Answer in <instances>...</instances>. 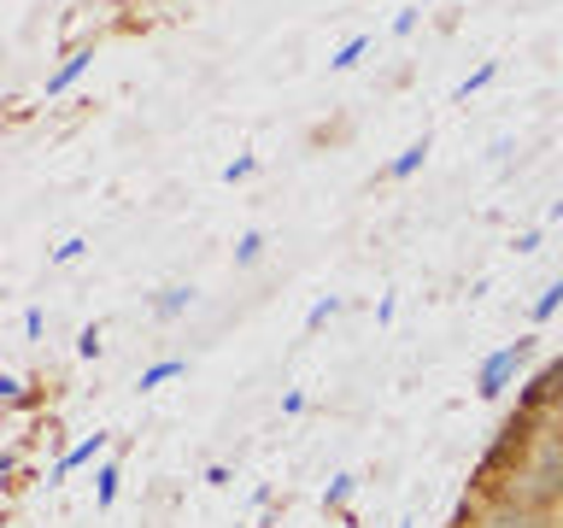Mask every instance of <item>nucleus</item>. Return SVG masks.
Listing matches in <instances>:
<instances>
[{
    "instance_id": "nucleus-13",
    "label": "nucleus",
    "mask_w": 563,
    "mask_h": 528,
    "mask_svg": "<svg viewBox=\"0 0 563 528\" xmlns=\"http://www.w3.org/2000/svg\"><path fill=\"white\" fill-rule=\"evenodd\" d=\"M558 311H563V276H558V282H545V294L534 299V323H552Z\"/></svg>"
},
{
    "instance_id": "nucleus-21",
    "label": "nucleus",
    "mask_w": 563,
    "mask_h": 528,
    "mask_svg": "<svg viewBox=\"0 0 563 528\" xmlns=\"http://www.w3.org/2000/svg\"><path fill=\"white\" fill-rule=\"evenodd\" d=\"M417 18H422V0H417V7H399V12H394V35H411Z\"/></svg>"
},
{
    "instance_id": "nucleus-4",
    "label": "nucleus",
    "mask_w": 563,
    "mask_h": 528,
    "mask_svg": "<svg viewBox=\"0 0 563 528\" xmlns=\"http://www.w3.org/2000/svg\"><path fill=\"white\" fill-rule=\"evenodd\" d=\"M545 405H563V359H552L540 376H528L522 394H517V411H522V417H540Z\"/></svg>"
},
{
    "instance_id": "nucleus-2",
    "label": "nucleus",
    "mask_w": 563,
    "mask_h": 528,
    "mask_svg": "<svg viewBox=\"0 0 563 528\" xmlns=\"http://www.w3.org/2000/svg\"><path fill=\"white\" fill-rule=\"evenodd\" d=\"M464 528H558V510H534V505L505 499V493H482V499H470Z\"/></svg>"
},
{
    "instance_id": "nucleus-11",
    "label": "nucleus",
    "mask_w": 563,
    "mask_h": 528,
    "mask_svg": "<svg viewBox=\"0 0 563 528\" xmlns=\"http://www.w3.org/2000/svg\"><path fill=\"white\" fill-rule=\"evenodd\" d=\"M188 306H194V288H158L153 294V311L158 317H183Z\"/></svg>"
},
{
    "instance_id": "nucleus-26",
    "label": "nucleus",
    "mask_w": 563,
    "mask_h": 528,
    "mask_svg": "<svg viewBox=\"0 0 563 528\" xmlns=\"http://www.w3.org/2000/svg\"><path fill=\"white\" fill-rule=\"evenodd\" d=\"M394 311H399V299H394V294H382V306H376V323H394Z\"/></svg>"
},
{
    "instance_id": "nucleus-12",
    "label": "nucleus",
    "mask_w": 563,
    "mask_h": 528,
    "mask_svg": "<svg viewBox=\"0 0 563 528\" xmlns=\"http://www.w3.org/2000/svg\"><path fill=\"white\" fill-rule=\"evenodd\" d=\"M352 487H358V475L341 470V475H329V487H323V510H341L352 499Z\"/></svg>"
},
{
    "instance_id": "nucleus-10",
    "label": "nucleus",
    "mask_w": 563,
    "mask_h": 528,
    "mask_svg": "<svg viewBox=\"0 0 563 528\" xmlns=\"http://www.w3.org/2000/svg\"><path fill=\"white\" fill-rule=\"evenodd\" d=\"M493 77H499V59H482V65H475L470 77H464V82L452 88V100H470V95H482V88H487Z\"/></svg>"
},
{
    "instance_id": "nucleus-7",
    "label": "nucleus",
    "mask_w": 563,
    "mask_h": 528,
    "mask_svg": "<svg viewBox=\"0 0 563 528\" xmlns=\"http://www.w3.org/2000/svg\"><path fill=\"white\" fill-rule=\"evenodd\" d=\"M88 65H95V47H77V53H65V59H59V70L47 77V100H59L65 88H77V77H82Z\"/></svg>"
},
{
    "instance_id": "nucleus-16",
    "label": "nucleus",
    "mask_w": 563,
    "mask_h": 528,
    "mask_svg": "<svg viewBox=\"0 0 563 528\" xmlns=\"http://www.w3.org/2000/svg\"><path fill=\"white\" fill-rule=\"evenodd\" d=\"M258 253H264V229H246V235L235 241V264L246 271V264H258Z\"/></svg>"
},
{
    "instance_id": "nucleus-6",
    "label": "nucleus",
    "mask_w": 563,
    "mask_h": 528,
    "mask_svg": "<svg viewBox=\"0 0 563 528\" xmlns=\"http://www.w3.org/2000/svg\"><path fill=\"white\" fill-rule=\"evenodd\" d=\"M429 153H434V135L422 130V135H417L399 158H387V183H411V176H417L422 165H429Z\"/></svg>"
},
{
    "instance_id": "nucleus-5",
    "label": "nucleus",
    "mask_w": 563,
    "mask_h": 528,
    "mask_svg": "<svg viewBox=\"0 0 563 528\" xmlns=\"http://www.w3.org/2000/svg\"><path fill=\"white\" fill-rule=\"evenodd\" d=\"M106 447H112V435H100V429H95L88 440H77V447H70V452H59V464L47 470V487H59L70 470H82V464H95V458H106Z\"/></svg>"
},
{
    "instance_id": "nucleus-22",
    "label": "nucleus",
    "mask_w": 563,
    "mask_h": 528,
    "mask_svg": "<svg viewBox=\"0 0 563 528\" xmlns=\"http://www.w3.org/2000/svg\"><path fill=\"white\" fill-rule=\"evenodd\" d=\"M540 241H545V223H540V229H522L510 246H517V253H540Z\"/></svg>"
},
{
    "instance_id": "nucleus-19",
    "label": "nucleus",
    "mask_w": 563,
    "mask_h": 528,
    "mask_svg": "<svg viewBox=\"0 0 563 528\" xmlns=\"http://www.w3.org/2000/svg\"><path fill=\"white\" fill-rule=\"evenodd\" d=\"M0 399L24 411V405H30V387H24V376H0Z\"/></svg>"
},
{
    "instance_id": "nucleus-8",
    "label": "nucleus",
    "mask_w": 563,
    "mask_h": 528,
    "mask_svg": "<svg viewBox=\"0 0 563 528\" xmlns=\"http://www.w3.org/2000/svg\"><path fill=\"white\" fill-rule=\"evenodd\" d=\"M118 482H123V475H118V458H100V464H95V505H100V510L118 505Z\"/></svg>"
},
{
    "instance_id": "nucleus-18",
    "label": "nucleus",
    "mask_w": 563,
    "mask_h": 528,
    "mask_svg": "<svg viewBox=\"0 0 563 528\" xmlns=\"http://www.w3.org/2000/svg\"><path fill=\"white\" fill-rule=\"evenodd\" d=\"M253 170H258V158H253V153H241V158H229V165H223V183L235 188V183H246Z\"/></svg>"
},
{
    "instance_id": "nucleus-24",
    "label": "nucleus",
    "mask_w": 563,
    "mask_h": 528,
    "mask_svg": "<svg viewBox=\"0 0 563 528\" xmlns=\"http://www.w3.org/2000/svg\"><path fill=\"white\" fill-rule=\"evenodd\" d=\"M299 411H306V394H299V387H294V394H282V417H299Z\"/></svg>"
},
{
    "instance_id": "nucleus-3",
    "label": "nucleus",
    "mask_w": 563,
    "mask_h": 528,
    "mask_svg": "<svg viewBox=\"0 0 563 528\" xmlns=\"http://www.w3.org/2000/svg\"><path fill=\"white\" fill-rule=\"evenodd\" d=\"M534 341H540V334H517V341H505L499 352H487L482 370H475V394H482V399H499L505 387L517 382V370L534 359Z\"/></svg>"
},
{
    "instance_id": "nucleus-17",
    "label": "nucleus",
    "mask_w": 563,
    "mask_h": 528,
    "mask_svg": "<svg viewBox=\"0 0 563 528\" xmlns=\"http://www.w3.org/2000/svg\"><path fill=\"white\" fill-rule=\"evenodd\" d=\"M106 352V329L100 323H82V334H77V359H100Z\"/></svg>"
},
{
    "instance_id": "nucleus-1",
    "label": "nucleus",
    "mask_w": 563,
    "mask_h": 528,
    "mask_svg": "<svg viewBox=\"0 0 563 528\" xmlns=\"http://www.w3.org/2000/svg\"><path fill=\"white\" fill-rule=\"evenodd\" d=\"M487 493H505V499L534 505V510H558V505H563V429H552V422H534V435H528L522 458H517V464H510Z\"/></svg>"
},
{
    "instance_id": "nucleus-9",
    "label": "nucleus",
    "mask_w": 563,
    "mask_h": 528,
    "mask_svg": "<svg viewBox=\"0 0 563 528\" xmlns=\"http://www.w3.org/2000/svg\"><path fill=\"white\" fill-rule=\"evenodd\" d=\"M176 376H188V359H158V364H147L141 370V394H153V387H165V382H176Z\"/></svg>"
},
{
    "instance_id": "nucleus-20",
    "label": "nucleus",
    "mask_w": 563,
    "mask_h": 528,
    "mask_svg": "<svg viewBox=\"0 0 563 528\" xmlns=\"http://www.w3.org/2000/svg\"><path fill=\"white\" fill-rule=\"evenodd\" d=\"M88 253V241L82 235H70V241H59V246H53V264H77Z\"/></svg>"
},
{
    "instance_id": "nucleus-25",
    "label": "nucleus",
    "mask_w": 563,
    "mask_h": 528,
    "mask_svg": "<svg viewBox=\"0 0 563 528\" xmlns=\"http://www.w3.org/2000/svg\"><path fill=\"white\" fill-rule=\"evenodd\" d=\"M229 482H235V475H229V464H211V470H206V487H229Z\"/></svg>"
},
{
    "instance_id": "nucleus-15",
    "label": "nucleus",
    "mask_w": 563,
    "mask_h": 528,
    "mask_svg": "<svg viewBox=\"0 0 563 528\" xmlns=\"http://www.w3.org/2000/svg\"><path fill=\"white\" fill-rule=\"evenodd\" d=\"M334 311H341V294H323V299H317V306L306 311V334H317V329H323Z\"/></svg>"
},
{
    "instance_id": "nucleus-23",
    "label": "nucleus",
    "mask_w": 563,
    "mask_h": 528,
    "mask_svg": "<svg viewBox=\"0 0 563 528\" xmlns=\"http://www.w3.org/2000/svg\"><path fill=\"white\" fill-rule=\"evenodd\" d=\"M24 341H42V306L24 311Z\"/></svg>"
},
{
    "instance_id": "nucleus-27",
    "label": "nucleus",
    "mask_w": 563,
    "mask_h": 528,
    "mask_svg": "<svg viewBox=\"0 0 563 528\" xmlns=\"http://www.w3.org/2000/svg\"><path fill=\"white\" fill-rule=\"evenodd\" d=\"M399 528H417V522H411V517H405V522H399Z\"/></svg>"
},
{
    "instance_id": "nucleus-14",
    "label": "nucleus",
    "mask_w": 563,
    "mask_h": 528,
    "mask_svg": "<svg viewBox=\"0 0 563 528\" xmlns=\"http://www.w3.org/2000/svg\"><path fill=\"white\" fill-rule=\"evenodd\" d=\"M364 53H369V35H352V42H341V47H334V59H329V70H352V65L364 59Z\"/></svg>"
}]
</instances>
